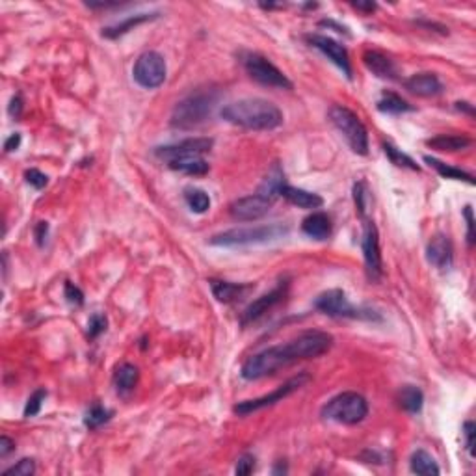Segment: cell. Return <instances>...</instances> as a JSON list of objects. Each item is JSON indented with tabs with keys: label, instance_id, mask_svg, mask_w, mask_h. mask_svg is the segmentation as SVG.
Segmentation results:
<instances>
[{
	"label": "cell",
	"instance_id": "cell-42",
	"mask_svg": "<svg viewBox=\"0 0 476 476\" xmlns=\"http://www.w3.org/2000/svg\"><path fill=\"white\" fill-rule=\"evenodd\" d=\"M465 218H467V240H469V246L475 244V218H472V209L471 207H465Z\"/></svg>",
	"mask_w": 476,
	"mask_h": 476
},
{
	"label": "cell",
	"instance_id": "cell-20",
	"mask_svg": "<svg viewBox=\"0 0 476 476\" xmlns=\"http://www.w3.org/2000/svg\"><path fill=\"white\" fill-rule=\"evenodd\" d=\"M253 286L244 285V283H229V281L211 279V291L214 298L221 303H231L238 300L242 296H246Z\"/></svg>",
	"mask_w": 476,
	"mask_h": 476
},
{
	"label": "cell",
	"instance_id": "cell-4",
	"mask_svg": "<svg viewBox=\"0 0 476 476\" xmlns=\"http://www.w3.org/2000/svg\"><path fill=\"white\" fill-rule=\"evenodd\" d=\"M289 233V227L281 224L272 226H257V227H238V229L224 231L220 235H214L211 238L212 246L221 248H236V246H251V244H265V242L277 240L281 236Z\"/></svg>",
	"mask_w": 476,
	"mask_h": 476
},
{
	"label": "cell",
	"instance_id": "cell-13",
	"mask_svg": "<svg viewBox=\"0 0 476 476\" xmlns=\"http://www.w3.org/2000/svg\"><path fill=\"white\" fill-rule=\"evenodd\" d=\"M270 199H266L265 196H261L259 192H255L253 196H246L236 199L235 203H231L229 212L231 216L238 221H253L262 218L265 214H268V211L272 209Z\"/></svg>",
	"mask_w": 476,
	"mask_h": 476
},
{
	"label": "cell",
	"instance_id": "cell-8",
	"mask_svg": "<svg viewBox=\"0 0 476 476\" xmlns=\"http://www.w3.org/2000/svg\"><path fill=\"white\" fill-rule=\"evenodd\" d=\"M315 307L327 316L335 318H361V320H380V316L371 309H357L348 301L346 294L339 289L322 292L315 301Z\"/></svg>",
	"mask_w": 476,
	"mask_h": 476
},
{
	"label": "cell",
	"instance_id": "cell-15",
	"mask_svg": "<svg viewBox=\"0 0 476 476\" xmlns=\"http://www.w3.org/2000/svg\"><path fill=\"white\" fill-rule=\"evenodd\" d=\"M286 292H289V283H286V281H281L274 291L261 296L259 300H255L251 306H248V309L244 311V315H242V326H248L251 322L259 320L261 316H265L266 313L270 311V309H274L277 303H281V301L285 300Z\"/></svg>",
	"mask_w": 476,
	"mask_h": 476
},
{
	"label": "cell",
	"instance_id": "cell-32",
	"mask_svg": "<svg viewBox=\"0 0 476 476\" xmlns=\"http://www.w3.org/2000/svg\"><path fill=\"white\" fill-rule=\"evenodd\" d=\"M112 417V411L106 410V407H103L100 404H95V406H91L90 411L86 413L84 417V424L90 430H95V428L103 426L105 422L110 421Z\"/></svg>",
	"mask_w": 476,
	"mask_h": 476
},
{
	"label": "cell",
	"instance_id": "cell-7",
	"mask_svg": "<svg viewBox=\"0 0 476 476\" xmlns=\"http://www.w3.org/2000/svg\"><path fill=\"white\" fill-rule=\"evenodd\" d=\"M240 62L248 75L259 84L279 90H292V82L286 79L285 73L259 52H242Z\"/></svg>",
	"mask_w": 476,
	"mask_h": 476
},
{
	"label": "cell",
	"instance_id": "cell-27",
	"mask_svg": "<svg viewBox=\"0 0 476 476\" xmlns=\"http://www.w3.org/2000/svg\"><path fill=\"white\" fill-rule=\"evenodd\" d=\"M398 404L407 413H419L422 410V404H424V395L415 385L402 387L400 393H398Z\"/></svg>",
	"mask_w": 476,
	"mask_h": 476
},
{
	"label": "cell",
	"instance_id": "cell-46",
	"mask_svg": "<svg viewBox=\"0 0 476 476\" xmlns=\"http://www.w3.org/2000/svg\"><path fill=\"white\" fill-rule=\"evenodd\" d=\"M21 110H23V103H21V97L19 95H16L13 97V99H11V103H10V114L13 115V117H19L21 115Z\"/></svg>",
	"mask_w": 476,
	"mask_h": 476
},
{
	"label": "cell",
	"instance_id": "cell-41",
	"mask_svg": "<svg viewBox=\"0 0 476 476\" xmlns=\"http://www.w3.org/2000/svg\"><path fill=\"white\" fill-rule=\"evenodd\" d=\"M475 434H476L475 422L471 421L465 422V426H463V436H465V446L471 456H475Z\"/></svg>",
	"mask_w": 476,
	"mask_h": 476
},
{
	"label": "cell",
	"instance_id": "cell-6",
	"mask_svg": "<svg viewBox=\"0 0 476 476\" xmlns=\"http://www.w3.org/2000/svg\"><path fill=\"white\" fill-rule=\"evenodd\" d=\"M330 121L333 123L337 131L341 132L342 138L348 141L354 153L357 155H366L368 153V132L363 121L357 117L350 108L335 105L330 108Z\"/></svg>",
	"mask_w": 476,
	"mask_h": 476
},
{
	"label": "cell",
	"instance_id": "cell-19",
	"mask_svg": "<svg viewBox=\"0 0 476 476\" xmlns=\"http://www.w3.org/2000/svg\"><path fill=\"white\" fill-rule=\"evenodd\" d=\"M286 186L285 182V173H283V170H281L279 164H274L268 170V173H266V177L262 179L261 186H259V194L261 196H265L266 199H270L272 203H276L277 197H281V192H283V188Z\"/></svg>",
	"mask_w": 476,
	"mask_h": 476
},
{
	"label": "cell",
	"instance_id": "cell-31",
	"mask_svg": "<svg viewBox=\"0 0 476 476\" xmlns=\"http://www.w3.org/2000/svg\"><path fill=\"white\" fill-rule=\"evenodd\" d=\"M185 199L188 203L192 211L197 212V214H203L211 209V197L207 196L203 190H197V188H190V190H186Z\"/></svg>",
	"mask_w": 476,
	"mask_h": 476
},
{
	"label": "cell",
	"instance_id": "cell-30",
	"mask_svg": "<svg viewBox=\"0 0 476 476\" xmlns=\"http://www.w3.org/2000/svg\"><path fill=\"white\" fill-rule=\"evenodd\" d=\"M378 108L381 112H385V114H404V112H411L413 110V106L407 105L406 100L402 99L400 95H396V93H383L380 100H378Z\"/></svg>",
	"mask_w": 476,
	"mask_h": 476
},
{
	"label": "cell",
	"instance_id": "cell-10",
	"mask_svg": "<svg viewBox=\"0 0 476 476\" xmlns=\"http://www.w3.org/2000/svg\"><path fill=\"white\" fill-rule=\"evenodd\" d=\"M309 380H311L309 374H298V376L286 380L283 385L277 387L276 391H272L270 395H265L261 396V398H255V400L240 402V404L235 407V411L238 415H250V413H255V411L265 410V407L268 406H274L277 402L285 400L286 396H291L292 393H296L298 389H301L306 383H309Z\"/></svg>",
	"mask_w": 476,
	"mask_h": 476
},
{
	"label": "cell",
	"instance_id": "cell-39",
	"mask_svg": "<svg viewBox=\"0 0 476 476\" xmlns=\"http://www.w3.org/2000/svg\"><path fill=\"white\" fill-rule=\"evenodd\" d=\"M255 469V458L251 454H244V456L238 458V463H236V475H251Z\"/></svg>",
	"mask_w": 476,
	"mask_h": 476
},
{
	"label": "cell",
	"instance_id": "cell-47",
	"mask_svg": "<svg viewBox=\"0 0 476 476\" xmlns=\"http://www.w3.org/2000/svg\"><path fill=\"white\" fill-rule=\"evenodd\" d=\"M354 8L361 11H374L376 10V4L374 2H354Z\"/></svg>",
	"mask_w": 476,
	"mask_h": 476
},
{
	"label": "cell",
	"instance_id": "cell-34",
	"mask_svg": "<svg viewBox=\"0 0 476 476\" xmlns=\"http://www.w3.org/2000/svg\"><path fill=\"white\" fill-rule=\"evenodd\" d=\"M34 472H35L34 460H28V458H25V460H21L17 465L10 467V469H6L2 475H4V476H32Z\"/></svg>",
	"mask_w": 476,
	"mask_h": 476
},
{
	"label": "cell",
	"instance_id": "cell-16",
	"mask_svg": "<svg viewBox=\"0 0 476 476\" xmlns=\"http://www.w3.org/2000/svg\"><path fill=\"white\" fill-rule=\"evenodd\" d=\"M406 90L413 95L434 97L441 93L443 84L434 73H417L406 81Z\"/></svg>",
	"mask_w": 476,
	"mask_h": 476
},
{
	"label": "cell",
	"instance_id": "cell-21",
	"mask_svg": "<svg viewBox=\"0 0 476 476\" xmlns=\"http://www.w3.org/2000/svg\"><path fill=\"white\" fill-rule=\"evenodd\" d=\"M301 231L307 236L316 238V240H326L331 235V220L330 216L324 212H313L311 216H307L303 224H301Z\"/></svg>",
	"mask_w": 476,
	"mask_h": 476
},
{
	"label": "cell",
	"instance_id": "cell-9",
	"mask_svg": "<svg viewBox=\"0 0 476 476\" xmlns=\"http://www.w3.org/2000/svg\"><path fill=\"white\" fill-rule=\"evenodd\" d=\"M166 73H168V67H166L164 56L155 52V50H147V52L140 54V58L134 64V69H132L136 84L146 88V90H155V88L164 84Z\"/></svg>",
	"mask_w": 476,
	"mask_h": 476
},
{
	"label": "cell",
	"instance_id": "cell-17",
	"mask_svg": "<svg viewBox=\"0 0 476 476\" xmlns=\"http://www.w3.org/2000/svg\"><path fill=\"white\" fill-rule=\"evenodd\" d=\"M363 64H365L366 69L371 71L372 75L380 76V79L395 81L396 75H398L395 62L389 56L378 52V50H366L365 54H363Z\"/></svg>",
	"mask_w": 476,
	"mask_h": 476
},
{
	"label": "cell",
	"instance_id": "cell-26",
	"mask_svg": "<svg viewBox=\"0 0 476 476\" xmlns=\"http://www.w3.org/2000/svg\"><path fill=\"white\" fill-rule=\"evenodd\" d=\"M171 170L181 171L186 175H205L209 171V164H207L205 158L201 156H185V158H177V161L168 162Z\"/></svg>",
	"mask_w": 476,
	"mask_h": 476
},
{
	"label": "cell",
	"instance_id": "cell-44",
	"mask_svg": "<svg viewBox=\"0 0 476 476\" xmlns=\"http://www.w3.org/2000/svg\"><path fill=\"white\" fill-rule=\"evenodd\" d=\"M47 233H49V224L47 221H40L37 227H35V238H37V244L43 246V242L47 238Z\"/></svg>",
	"mask_w": 476,
	"mask_h": 476
},
{
	"label": "cell",
	"instance_id": "cell-28",
	"mask_svg": "<svg viewBox=\"0 0 476 476\" xmlns=\"http://www.w3.org/2000/svg\"><path fill=\"white\" fill-rule=\"evenodd\" d=\"M411 471L422 476H436L441 472V469L436 463V460L431 458V454H428L426 451H417L411 456Z\"/></svg>",
	"mask_w": 476,
	"mask_h": 476
},
{
	"label": "cell",
	"instance_id": "cell-12",
	"mask_svg": "<svg viewBox=\"0 0 476 476\" xmlns=\"http://www.w3.org/2000/svg\"><path fill=\"white\" fill-rule=\"evenodd\" d=\"M212 144L214 141L211 138H188V140H182L179 144L156 147L155 155L166 162L185 158V156H201L203 153L212 149Z\"/></svg>",
	"mask_w": 476,
	"mask_h": 476
},
{
	"label": "cell",
	"instance_id": "cell-14",
	"mask_svg": "<svg viewBox=\"0 0 476 476\" xmlns=\"http://www.w3.org/2000/svg\"><path fill=\"white\" fill-rule=\"evenodd\" d=\"M306 40L311 43L315 49H318L324 56H327L339 69L344 73L346 76H352V66H350V56L348 50L339 43V41L331 40L327 35L320 34H309L306 35Z\"/></svg>",
	"mask_w": 476,
	"mask_h": 476
},
{
	"label": "cell",
	"instance_id": "cell-22",
	"mask_svg": "<svg viewBox=\"0 0 476 476\" xmlns=\"http://www.w3.org/2000/svg\"><path fill=\"white\" fill-rule=\"evenodd\" d=\"M281 196L285 197L289 203H292V205L300 207V209H318V207H322V203H324V199H322L318 194L301 190V188H294V186L289 185L283 188Z\"/></svg>",
	"mask_w": 476,
	"mask_h": 476
},
{
	"label": "cell",
	"instance_id": "cell-2",
	"mask_svg": "<svg viewBox=\"0 0 476 476\" xmlns=\"http://www.w3.org/2000/svg\"><path fill=\"white\" fill-rule=\"evenodd\" d=\"M221 117L248 131H274L283 123V114L266 99H240L221 108Z\"/></svg>",
	"mask_w": 476,
	"mask_h": 476
},
{
	"label": "cell",
	"instance_id": "cell-5",
	"mask_svg": "<svg viewBox=\"0 0 476 476\" xmlns=\"http://www.w3.org/2000/svg\"><path fill=\"white\" fill-rule=\"evenodd\" d=\"M368 415V402L357 393H341L322 407V417L339 424H357Z\"/></svg>",
	"mask_w": 476,
	"mask_h": 476
},
{
	"label": "cell",
	"instance_id": "cell-33",
	"mask_svg": "<svg viewBox=\"0 0 476 476\" xmlns=\"http://www.w3.org/2000/svg\"><path fill=\"white\" fill-rule=\"evenodd\" d=\"M383 151H385V155L391 158L393 164L400 166V168H407V170L419 171V166L415 164V161H413L411 156H407L406 153H402L400 149H396V147L391 146V144H383Z\"/></svg>",
	"mask_w": 476,
	"mask_h": 476
},
{
	"label": "cell",
	"instance_id": "cell-37",
	"mask_svg": "<svg viewBox=\"0 0 476 476\" xmlns=\"http://www.w3.org/2000/svg\"><path fill=\"white\" fill-rule=\"evenodd\" d=\"M106 316L105 315H93L90 318V322H88V337L90 339H95V337H99L103 331L106 330Z\"/></svg>",
	"mask_w": 476,
	"mask_h": 476
},
{
	"label": "cell",
	"instance_id": "cell-40",
	"mask_svg": "<svg viewBox=\"0 0 476 476\" xmlns=\"http://www.w3.org/2000/svg\"><path fill=\"white\" fill-rule=\"evenodd\" d=\"M64 292H66L67 301H69V303H73V306H82V303H84V294H82L81 289L73 285V283H66V289H64Z\"/></svg>",
	"mask_w": 476,
	"mask_h": 476
},
{
	"label": "cell",
	"instance_id": "cell-11",
	"mask_svg": "<svg viewBox=\"0 0 476 476\" xmlns=\"http://www.w3.org/2000/svg\"><path fill=\"white\" fill-rule=\"evenodd\" d=\"M363 257H365L366 274L372 281H378L383 274L381 268V251H380V236H378V229L374 226V221L365 220L363 224Z\"/></svg>",
	"mask_w": 476,
	"mask_h": 476
},
{
	"label": "cell",
	"instance_id": "cell-38",
	"mask_svg": "<svg viewBox=\"0 0 476 476\" xmlns=\"http://www.w3.org/2000/svg\"><path fill=\"white\" fill-rule=\"evenodd\" d=\"M25 177H26V182L34 186V188H37V190L45 188L47 182H49V177H47L45 173H41L40 170H28L25 173Z\"/></svg>",
	"mask_w": 476,
	"mask_h": 476
},
{
	"label": "cell",
	"instance_id": "cell-24",
	"mask_svg": "<svg viewBox=\"0 0 476 476\" xmlns=\"http://www.w3.org/2000/svg\"><path fill=\"white\" fill-rule=\"evenodd\" d=\"M155 17H156V13H136V16L127 17V19L120 21V23H115V25L103 28V35L108 37V40H117L120 35L134 30L138 25H144V23L155 19Z\"/></svg>",
	"mask_w": 476,
	"mask_h": 476
},
{
	"label": "cell",
	"instance_id": "cell-36",
	"mask_svg": "<svg viewBox=\"0 0 476 476\" xmlns=\"http://www.w3.org/2000/svg\"><path fill=\"white\" fill-rule=\"evenodd\" d=\"M354 199H356V207L357 211H359V214H361V218H365L366 205H368V199H371L365 182H357V185L354 186Z\"/></svg>",
	"mask_w": 476,
	"mask_h": 476
},
{
	"label": "cell",
	"instance_id": "cell-1",
	"mask_svg": "<svg viewBox=\"0 0 476 476\" xmlns=\"http://www.w3.org/2000/svg\"><path fill=\"white\" fill-rule=\"evenodd\" d=\"M331 346H333V337L326 331H303L285 344L270 346L255 356H251L242 365L240 374L248 381L262 380V378L272 376L281 368H286L298 361L320 357L322 354L330 350Z\"/></svg>",
	"mask_w": 476,
	"mask_h": 476
},
{
	"label": "cell",
	"instance_id": "cell-25",
	"mask_svg": "<svg viewBox=\"0 0 476 476\" xmlns=\"http://www.w3.org/2000/svg\"><path fill=\"white\" fill-rule=\"evenodd\" d=\"M426 146L430 149L443 151V153H456L463 151L471 146V140L467 136H452V134H439L426 140Z\"/></svg>",
	"mask_w": 476,
	"mask_h": 476
},
{
	"label": "cell",
	"instance_id": "cell-29",
	"mask_svg": "<svg viewBox=\"0 0 476 476\" xmlns=\"http://www.w3.org/2000/svg\"><path fill=\"white\" fill-rule=\"evenodd\" d=\"M424 162H426L430 168H434L439 175L445 177V179L465 181V182H469V185H475V179H472V175H469L467 171L458 170V168H452V166H446L445 162L437 161V158H434V156H424Z\"/></svg>",
	"mask_w": 476,
	"mask_h": 476
},
{
	"label": "cell",
	"instance_id": "cell-48",
	"mask_svg": "<svg viewBox=\"0 0 476 476\" xmlns=\"http://www.w3.org/2000/svg\"><path fill=\"white\" fill-rule=\"evenodd\" d=\"M458 108H460V110L469 112V114H472V106H467V103H458Z\"/></svg>",
	"mask_w": 476,
	"mask_h": 476
},
{
	"label": "cell",
	"instance_id": "cell-18",
	"mask_svg": "<svg viewBox=\"0 0 476 476\" xmlns=\"http://www.w3.org/2000/svg\"><path fill=\"white\" fill-rule=\"evenodd\" d=\"M426 257L430 265H434L436 268H448L452 265V244L448 240V236L437 235L434 236L428 244Z\"/></svg>",
	"mask_w": 476,
	"mask_h": 476
},
{
	"label": "cell",
	"instance_id": "cell-35",
	"mask_svg": "<svg viewBox=\"0 0 476 476\" xmlns=\"http://www.w3.org/2000/svg\"><path fill=\"white\" fill-rule=\"evenodd\" d=\"M45 396H47L45 389H37V391H35L34 395L28 398V402H26L25 417L37 415V413H40V410H41V406H43V402H45Z\"/></svg>",
	"mask_w": 476,
	"mask_h": 476
},
{
	"label": "cell",
	"instance_id": "cell-49",
	"mask_svg": "<svg viewBox=\"0 0 476 476\" xmlns=\"http://www.w3.org/2000/svg\"><path fill=\"white\" fill-rule=\"evenodd\" d=\"M279 472H286V467L283 465V461H281L279 465H277L276 469H274V475H279Z\"/></svg>",
	"mask_w": 476,
	"mask_h": 476
},
{
	"label": "cell",
	"instance_id": "cell-45",
	"mask_svg": "<svg viewBox=\"0 0 476 476\" xmlns=\"http://www.w3.org/2000/svg\"><path fill=\"white\" fill-rule=\"evenodd\" d=\"M19 146H21V134L19 132H16V134H11L10 138L6 140L4 149H6V153H11V151H16Z\"/></svg>",
	"mask_w": 476,
	"mask_h": 476
},
{
	"label": "cell",
	"instance_id": "cell-43",
	"mask_svg": "<svg viewBox=\"0 0 476 476\" xmlns=\"http://www.w3.org/2000/svg\"><path fill=\"white\" fill-rule=\"evenodd\" d=\"M13 451H16V443L11 441L8 436L0 437V458H6Z\"/></svg>",
	"mask_w": 476,
	"mask_h": 476
},
{
	"label": "cell",
	"instance_id": "cell-23",
	"mask_svg": "<svg viewBox=\"0 0 476 476\" xmlns=\"http://www.w3.org/2000/svg\"><path fill=\"white\" fill-rule=\"evenodd\" d=\"M138 380H140V372L131 363H123V365L117 366V371L114 374V385L115 391L120 395H129L131 391H134V387L138 385Z\"/></svg>",
	"mask_w": 476,
	"mask_h": 476
},
{
	"label": "cell",
	"instance_id": "cell-3",
	"mask_svg": "<svg viewBox=\"0 0 476 476\" xmlns=\"http://www.w3.org/2000/svg\"><path fill=\"white\" fill-rule=\"evenodd\" d=\"M220 93L216 90H197L185 99L179 100L171 114V127L181 129V131H190L196 127L203 125L218 103Z\"/></svg>",
	"mask_w": 476,
	"mask_h": 476
}]
</instances>
